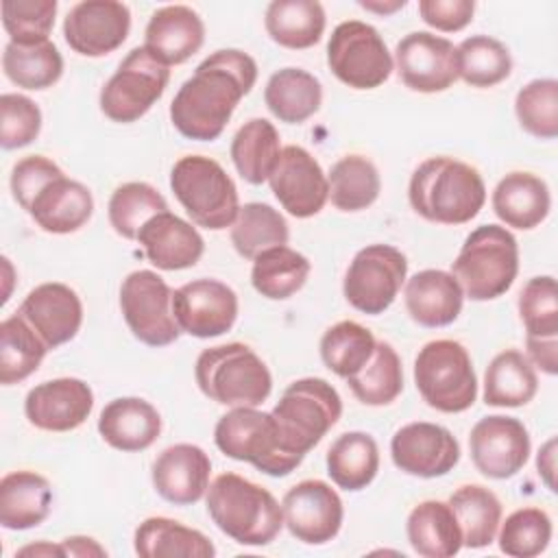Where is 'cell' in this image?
Masks as SVG:
<instances>
[{"mask_svg": "<svg viewBox=\"0 0 558 558\" xmlns=\"http://www.w3.org/2000/svg\"><path fill=\"white\" fill-rule=\"evenodd\" d=\"M257 63L238 48H222L203 59L170 102L174 129L196 142L218 140L240 100L255 87Z\"/></svg>", "mask_w": 558, "mask_h": 558, "instance_id": "obj_1", "label": "cell"}, {"mask_svg": "<svg viewBox=\"0 0 558 558\" xmlns=\"http://www.w3.org/2000/svg\"><path fill=\"white\" fill-rule=\"evenodd\" d=\"M412 209L438 225L471 222L486 203V185L477 168L453 157H429L410 177Z\"/></svg>", "mask_w": 558, "mask_h": 558, "instance_id": "obj_2", "label": "cell"}, {"mask_svg": "<svg viewBox=\"0 0 558 558\" xmlns=\"http://www.w3.org/2000/svg\"><path fill=\"white\" fill-rule=\"evenodd\" d=\"M205 504L216 527L240 545H268L283 527V512L272 493L238 473H220L209 484Z\"/></svg>", "mask_w": 558, "mask_h": 558, "instance_id": "obj_3", "label": "cell"}, {"mask_svg": "<svg viewBox=\"0 0 558 558\" xmlns=\"http://www.w3.org/2000/svg\"><path fill=\"white\" fill-rule=\"evenodd\" d=\"M194 377L205 397L229 408H257L272 390L268 366L242 342H227L201 351L194 364Z\"/></svg>", "mask_w": 558, "mask_h": 558, "instance_id": "obj_4", "label": "cell"}, {"mask_svg": "<svg viewBox=\"0 0 558 558\" xmlns=\"http://www.w3.org/2000/svg\"><path fill=\"white\" fill-rule=\"evenodd\" d=\"M517 272L519 244L501 225H482L473 229L451 264V275L471 301H493L506 294L512 288Z\"/></svg>", "mask_w": 558, "mask_h": 558, "instance_id": "obj_5", "label": "cell"}, {"mask_svg": "<svg viewBox=\"0 0 558 558\" xmlns=\"http://www.w3.org/2000/svg\"><path fill=\"white\" fill-rule=\"evenodd\" d=\"M270 414L286 451L303 462L342 416V399L327 379L303 377L283 390Z\"/></svg>", "mask_w": 558, "mask_h": 558, "instance_id": "obj_6", "label": "cell"}, {"mask_svg": "<svg viewBox=\"0 0 558 558\" xmlns=\"http://www.w3.org/2000/svg\"><path fill=\"white\" fill-rule=\"evenodd\" d=\"M170 187L192 222L203 229H227L240 211L233 179L211 157H181L170 170Z\"/></svg>", "mask_w": 558, "mask_h": 558, "instance_id": "obj_7", "label": "cell"}, {"mask_svg": "<svg viewBox=\"0 0 558 558\" xmlns=\"http://www.w3.org/2000/svg\"><path fill=\"white\" fill-rule=\"evenodd\" d=\"M214 442L227 458L248 462L272 477L290 475L301 464L286 451L275 416L257 408H231L222 414L214 427Z\"/></svg>", "mask_w": 558, "mask_h": 558, "instance_id": "obj_8", "label": "cell"}, {"mask_svg": "<svg viewBox=\"0 0 558 558\" xmlns=\"http://www.w3.org/2000/svg\"><path fill=\"white\" fill-rule=\"evenodd\" d=\"M414 384L423 401L445 414L469 410L477 399V377L464 344L440 338L423 344L414 360Z\"/></svg>", "mask_w": 558, "mask_h": 558, "instance_id": "obj_9", "label": "cell"}, {"mask_svg": "<svg viewBox=\"0 0 558 558\" xmlns=\"http://www.w3.org/2000/svg\"><path fill=\"white\" fill-rule=\"evenodd\" d=\"M327 65L333 76L353 89H375L392 74V54L375 26L347 20L327 41Z\"/></svg>", "mask_w": 558, "mask_h": 558, "instance_id": "obj_10", "label": "cell"}, {"mask_svg": "<svg viewBox=\"0 0 558 558\" xmlns=\"http://www.w3.org/2000/svg\"><path fill=\"white\" fill-rule=\"evenodd\" d=\"M168 81V65L157 61L144 46H137L100 89V111L113 122L131 124L163 96Z\"/></svg>", "mask_w": 558, "mask_h": 558, "instance_id": "obj_11", "label": "cell"}, {"mask_svg": "<svg viewBox=\"0 0 558 558\" xmlns=\"http://www.w3.org/2000/svg\"><path fill=\"white\" fill-rule=\"evenodd\" d=\"M408 277V259L392 244H368L351 259L342 292L362 314H384L397 299Z\"/></svg>", "mask_w": 558, "mask_h": 558, "instance_id": "obj_12", "label": "cell"}, {"mask_svg": "<svg viewBox=\"0 0 558 558\" xmlns=\"http://www.w3.org/2000/svg\"><path fill=\"white\" fill-rule=\"evenodd\" d=\"M172 288L153 270H133L120 286V310L131 333L148 347L177 342L181 329L172 312Z\"/></svg>", "mask_w": 558, "mask_h": 558, "instance_id": "obj_13", "label": "cell"}, {"mask_svg": "<svg viewBox=\"0 0 558 558\" xmlns=\"http://www.w3.org/2000/svg\"><path fill=\"white\" fill-rule=\"evenodd\" d=\"M469 449L475 469L484 477L508 480L525 466L532 442L527 427L519 418L493 414L471 427Z\"/></svg>", "mask_w": 558, "mask_h": 558, "instance_id": "obj_14", "label": "cell"}, {"mask_svg": "<svg viewBox=\"0 0 558 558\" xmlns=\"http://www.w3.org/2000/svg\"><path fill=\"white\" fill-rule=\"evenodd\" d=\"M283 525L305 545H325L342 527L344 506L340 495L323 480H303L281 499Z\"/></svg>", "mask_w": 558, "mask_h": 558, "instance_id": "obj_15", "label": "cell"}, {"mask_svg": "<svg viewBox=\"0 0 558 558\" xmlns=\"http://www.w3.org/2000/svg\"><path fill=\"white\" fill-rule=\"evenodd\" d=\"M172 312L181 333L216 338L235 325L238 294L220 279L201 277L172 292Z\"/></svg>", "mask_w": 558, "mask_h": 558, "instance_id": "obj_16", "label": "cell"}, {"mask_svg": "<svg viewBox=\"0 0 558 558\" xmlns=\"http://www.w3.org/2000/svg\"><path fill=\"white\" fill-rule=\"evenodd\" d=\"M392 63L405 87L421 94L449 89L458 81L456 46L434 33H408L395 48Z\"/></svg>", "mask_w": 558, "mask_h": 558, "instance_id": "obj_17", "label": "cell"}, {"mask_svg": "<svg viewBox=\"0 0 558 558\" xmlns=\"http://www.w3.org/2000/svg\"><path fill=\"white\" fill-rule=\"evenodd\" d=\"M279 205L294 218L316 216L329 201V183L320 163L303 146H283L268 177Z\"/></svg>", "mask_w": 558, "mask_h": 558, "instance_id": "obj_18", "label": "cell"}, {"mask_svg": "<svg viewBox=\"0 0 558 558\" xmlns=\"http://www.w3.org/2000/svg\"><path fill=\"white\" fill-rule=\"evenodd\" d=\"M390 458L399 471L432 480L447 475L458 464L460 445L447 427L414 421L395 432L390 440Z\"/></svg>", "mask_w": 558, "mask_h": 558, "instance_id": "obj_19", "label": "cell"}, {"mask_svg": "<svg viewBox=\"0 0 558 558\" xmlns=\"http://www.w3.org/2000/svg\"><path fill=\"white\" fill-rule=\"evenodd\" d=\"M131 31V11L116 0H83L63 20L68 46L83 57H105L118 50Z\"/></svg>", "mask_w": 558, "mask_h": 558, "instance_id": "obj_20", "label": "cell"}, {"mask_svg": "<svg viewBox=\"0 0 558 558\" xmlns=\"http://www.w3.org/2000/svg\"><path fill=\"white\" fill-rule=\"evenodd\" d=\"M94 410V392L78 377H57L28 390L24 414L31 425L44 432H72Z\"/></svg>", "mask_w": 558, "mask_h": 558, "instance_id": "obj_21", "label": "cell"}, {"mask_svg": "<svg viewBox=\"0 0 558 558\" xmlns=\"http://www.w3.org/2000/svg\"><path fill=\"white\" fill-rule=\"evenodd\" d=\"M17 314L39 333L48 349L70 342L83 325V303L78 294L59 281L33 288L20 303Z\"/></svg>", "mask_w": 558, "mask_h": 558, "instance_id": "obj_22", "label": "cell"}, {"mask_svg": "<svg viewBox=\"0 0 558 558\" xmlns=\"http://www.w3.org/2000/svg\"><path fill=\"white\" fill-rule=\"evenodd\" d=\"M209 456L192 442L166 447L150 466V480L157 495L174 506L201 501L209 488Z\"/></svg>", "mask_w": 558, "mask_h": 558, "instance_id": "obj_23", "label": "cell"}, {"mask_svg": "<svg viewBox=\"0 0 558 558\" xmlns=\"http://www.w3.org/2000/svg\"><path fill=\"white\" fill-rule=\"evenodd\" d=\"M24 211L48 233H74L92 218L94 196L87 185L61 172L37 190Z\"/></svg>", "mask_w": 558, "mask_h": 558, "instance_id": "obj_24", "label": "cell"}, {"mask_svg": "<svg viewBox=\"0 0 558 558\" xmlns=\"http://www.w3.org/2000/svg\"><path fill=\"white\" fill-rule=\"evenodd\" d=\"M205 24L201 15L185 4H166L157 9L144 31V48L163 65L185 63L201 50Z\"/></svg>", "mask_w": 558, "mask_h": 558, "instance_id": "obj_25", "label": "cell"}, {"mask_svg": "<svg viewBox=\"0 0 558 558\" xmlns=\"http://www.w3.org/2000/svg\"><path fill=\"white\" fill-rule=\"evenodd\" d=\"M148 262L159 270L192 268L205 253V240L192 222L172 211L153 216L137 233Z\"/></svg>", "mask_w": 558, "mask_h": 558, "instance_id": "obj_26", "label": "cell"}, {"mask_svg": "<svg viewBox=\"0 0 558 558\" xmlns=\"http://www.w3.org/2000/svg\"><path fill=\"white\" fill-rule=\"evenodd\" d=\"M405 310L421 327H447L451 325L464 303V292L458 279L438 268H425L405 279Z\"/></svg>", "mask_w": 558, "mask_h": 558, "instance_id": "obj_27", "label": "cell"}, {"mask_svg": "<svg viewBox=\"0 0 558 558\" xmlns=\"http://www.w3.org/2000/svg\"><path fill=\"white\" fill-rule=\"evenodd\" d=\"M98 434L118 451H144L159 438L161 416L157 408L142 397H120L102 408Z\"/></svg>", "mask_w": 558, "mask_h": 558, "instance_id": "obj_28", "label": "cell"}, {"mask_svg": "<svg viewBox=\"0 0 558 558\" xmlns=\"http://www.w3.org/2000/svg\"><path fill=\"white\" fill-rule=\"evenodd\" d=\"M551 209L547 183L532 172H508L493 190V211L512 229L538 227Z\"/></svg>", "mask_w": 558, "mask_h": 558, "instance_id": "obj_29", "label": "cell"}, {"mask_svg": "<svg viewBox=\"0 0 558 558\" xmlns=\"http://www.w3.org/2000/svg\"><path fill=\"white\" fill-rule=\"evenodd\" d=\"M52 508L50 482L35 471H13L0 480V523L7 530H31Z\"/></svg>", "mask_w": 558, "mask_h": 558, "instance_id": "obj_30", "label": "cell"}, {"mask_svg": "<svg viewBox=\"0 0 558 558\" xmlns=\"http://www.w3.org/2000/svg\"><path fill=\"white\" fill-rule=\"evenodd\" d=\"M135 554L142 558H211L214 543L198 530L168 517L144 519L133 534Z\"/></svg>", "mask_w": 558, "mask_h": 558, "instance_id": "obj_31", "label": "cell"}, {"mask_svg": "<svg viewBox=\"0 0 558 558\" xmlns=\"http://www.w3.org/2000/svg\"><path fill=\"white\" fill-rule=\"evenodd\" d=\"M264 102L268 111L286 124H301L323 105L320 81L303 68H281L270 74Z\"/></svg>", "mask_w": 558, "mask_h": 558, "instance_id": "obj_32", "label": "cell"}, {"mask_svg": "<svg viewBox=\"0 0 558 558\" xmlns=\"http://www.w3.org/2000/svg\"><path fill=\"white\" fill-rule=\"evenodd\" d=\"M405 532L412 549L423 558H451L462 549L460 525L445 501L427 499L414 506Z\"/></svg>", "mask_w": 558, "mask_h": 558, "instance_id": "obj_33", "label": "cell"}, {"mask_svg": "<svg viewBox=\"0 0 558 558\" xmlns=\"http://www.w3.org/2000/svg\"><path fill=\"white\" fill-rule=\"evenodd\" d=\"M325 9L316 0H272L264 15L270 39L290 50H305L325 33Z\"/></svg>", "mask_w": 558, "mask_h": 558, "instance_id": "obj_34", "label": "cell"}, {"mask_svg": "<svg viewBox=\"0 0 558 558\" xmlns=\"http://www.w3.org/2000/svg\"><path fill=\"white\" fill-rule=\"evenodd\" d=\"M538 377L530 360L517 351L506 349L497 353L484 373V403L495 408H521L534 399Z\"/></svg>", "mask_w": 558, "mask_h": 558, "instance_id": "obj_35", "label": "cell"}, {"mask_svg": "<svg viewBox=\"0 0 558 558\" xmlns=\"http://www.w3.org/2000/svg\"><path fill=\"white\" fill-rule=\"evenodd\" d=\"M379 471V447L366 432H344L327 449V473L338 488L362 490Z\"/></svg>", "mask_w": 558, "mask_h": 558, "instance_id": "obj_36", "label": "cell"}, {"mask_svg": "<svg viewBox=\"0 0 558 558\" xmlns=\"http://www.w3.org/2000/svg\"><path fill=\"white\" fill-rule=\"evenodd\" d=\"M449 508L462 532V547L482 549L497 536L501 523L499 497L480 484H464L449 497Z\"/></svg>", "mask_w": 558, "mask_h": 558, "instance_id": "obj_37", "label": "cell"}, {"mask_svg": "<svg viewBox=\"0 0 558 558\" xmlns=\"http://www.w3.org/2000/svg\"><path fill=\"white\" fill-rule=\"evenodd\" d=\"M279 153V133L266 118H251L235 131L231 140V161L238 174L251 185H262L268 181Z\"/></svg>", "mask_w": 558, "mask_h": 558, "instance_id": "obj_38", "label": "cell"}, {"mask_svg": "<svg viewBox=\"0 0 558 558\" xmlns=\"http://www.w3.org/2000/svg\"><path fill=\"white\" fill-rule=\"evenodd\" d=\"M310 270V259L283 244L268 248L253 259L251 283L262 296L270 301H283L305 286Z\"/></svg>", "mask_w": 558, "mask_h": 558, "instance_id": "obj_39", "label": "cell"}, {"mask_svg": "<svg viewBox=\"0 0 558 558\" xmlns=\"http://www.w3.org/2000/svg\"><path fill=\"white\" fill-rule=\"evenodd\" d=\"M50 349L15 312L0 323V384L11 386L31 377Z\"/></svg>", "mask_w": 558, "mask_h": 558, "instance_id": "obj_40", "label": "cell"}, {"mask_svg": "<svg viewBox=\"0 0 558 558\" xmlns=\"http://www.w3.org/2000/svg\"><path fill=\"white\" fill-rule=\"evenodd\" d=\"M2 70L17 87L48 89L63 74V57L50 39L39 44L9 41L2 52Z\"/></svg>", "mask_w": 558, "mask_h": 558, "instance_id": "obj_41", "label": "cell"}, {"mask_svg": "<svg viewBox=\"0 0 558 558\" xmlns=\"http://www.w3.org/2000/svg\"><path fill=\"white\" fill-rule=\"evenodd\" d=\"M290 231L286 218L268 203H246L231 225V244L244 259H255L259 253L288 244Z\"/></svg>", "mask_w": 558, "mask_h": 558, "instance_id": "obj_42", "label": "cell"}, {"mask_svg": "<svg viewBox=\"0 0 558 558\" xmlns=\"http://www.w3.org/2000/svg\"><path fill=\"white\" fill-rule=\"evenodd\" d=\"M327 183L331 205L340 211H362L381 192L379 172L364 155H344L338 159L327 174Z\"/></svg>", "mask_w": 558, "mask_h": 558, "instance_id": "obj_43", "label": "cell"}, {"mask_svg": "<svg viewBox=\"0 0 558 558\" xmlns=\"http://www.w3.org/2000/svg\"><path fill=\"white\" fill-rule=\"evenodd\" d=\"M355 399L364 405H388L403 390V368L392 344L379 340L371 360L362 366L360 373L347 379Z\"/></svg>", "mask_w": 558, "mask_h": 558, "instance_id": "obj_44", "label": "cell"}, {"mask_svg": "<svg viewBox=\"0 0 558 558\" xmlns=\"http://www.w3.org/2000/svg\"><path fill=\"white\" fill-rule=\"evenodd\" d=\"M456 70L471 87H493L512 72L510 50L490 35H471L456 46Z\"/></svg>", "mask_w": 558, "mask_h": 558, "instance_id": "obj_45", "label": "cell"}, {"mask_svg": "<svg viewBox=\"0 0 558 558\" xmlns=\"http://www.w3.org/2000/svg\"><path fill=\"white\" fill-rule=\"evenodd\" d=\"M375 342V336L364 325L355 320H340L320 338L323 364L338 377L349 379L371 360Z\"/></svg>", "mask_w": 558, "mask_h": 558, "instance_id": "obj_46", "label": "cell"}, {"mask_svg": "<svg viewBox=\"0 0 558 558\" xmlns=\"http://www.w3.org/2000/svg\"><path fill=\"white\" fill-rule=\"evenodd\" d=\"M161 211H168L166 198L144 181H129L118 185L107 205L113 231L126 240H137L140 229Z\"/></svg>", "mask_w": 558, "mask_h": 558, "instance_id": "obj_47", "label": "cell"}, {"mask_svg": "<svg viewBox=\"0 0 558 558\" xmlns=\"http://www.w3.org/2000/svg\"><path fill=\"white\" fill-rule=\"evenodd\" d=\"M549 541L551 519L545 510L534 506L514 510L497 530L499 549L512 558H534L547 549Z\"/></svg>", "mask_w": 558, "mask_h": 558, "instance_id": "obj_48", "label": "cell"}, {"mask_svg": "<svg viewBox=\"0 0 558 558\" xmlns=\"http://www.w3.org/2000/svg\"><path fill=\"white\" fill-rule=\"evenodd\" d=\"M514 113L523 131L538 140L558 135V81L534 78L517 92Z\"/></svg>", "mask_w": 558, "mask_h": 558, "instance_id": "obj_49", "label": "cell"}, {"mask_svg": "<svg viewBox=\"0 0 558 558\" xmlns=\"http://www.w3.org/2000/svg\"><path fill=\"white\" fill-rule=\"evenodd\" d=\"M519 316L525 336L551 338L558 336V292L551 275L532 277L519 292Z\"/></svg>", "mask_w": 558, "mask_h": 558, "instance_id": "obj_50", "label": "cell"}, {"mask_svg": "<svg viewBox=\"0 0 558 558\" xmlns=\"http://www.w3.org/2000/svg\"><path fill=\"white\" fill-rule=\"evenodd\" d=\"M0 9L9 41L39 44L48 41L59 4L57 0H4Z\"/></svg>", "mask_w": 558, "mask_h": 558, "instance_id": "obj_51", "label": "cell"}, {"mask_svg": "<svg viewBox=\"0 0 558 558\" xmlns=\"http://www.w3.org/2000/svg\"><path fill=\"white\" fill-rule=\"evenodd\" d=\"M41 131V111L35 100L24 94L0 96V146L4 150L24 148L37 140Z\"/></svg>", "mask_w": 558, "mask_h": 558, "instance_id": "obj_52", "label": "cell"}, {"mask_svg": "<svg viewBox=\"0 0 558 558\" xmlns=\"http://www.w3.org/2000/svg\"><path fill=\"white\" fill-rule=\"evenodd\" d=\"M63 170L44 155H28L20 159L11 170V192L22 209L28 207L37 190Z\"/></svg>", "mask_w": 558, "mask_h": 558, "instance_id": "obj_53", "label": "cell"}, {"mask_svg": "<svg viewBox=\"0 0 558 558\" xmlns=\"http://www.w3.org/2000/svg\"><path fill=\"white\" fill-rule=\"evenodd\" d=\"M421 20L442 33L462 31L475 13L473 0H421L418 2Z\"/></svg>", "mask_w": 558, "mask_h": 558, "instance_id": "obj_54", "label": "cell"}, {"mask_svg": "<svg viewBox=\"0 0 558 558\" xmlns=\"http://www.w3.org/2000/svg\"><path fill=\"white\" fill-rule=\"evenodd\" d=\"M525 349H527L525 357L534 368H541L547 375L558 373V336H551V338L525 336Z\"/></svg>", "mask_w": 558, "mask_h": 558, "instance_id": "obj_55", "label": "cell"}, {"mask_svg": "<svg viewBox=\"0 0 558 558\" xmlns=\"http://www.w3.org/2000/svg\"><path fill=\"white\" fill-rule=\"evenodd\" d=\"M536 469L545 486L556 493V438H549L536 456Z\"/></svg>", "mask_w": 558, "mask_h": 558, "instance_id": "obj_56", "label": "cell"}, {"mask_svg": "<svg viewBox=\"0 0 558 558\" xmlns=\"http://www.w3.org/2000/svg\"><path fill=\"white\" fill-rule=\"evenodd\" d=\"M65 556H107L105 547H100L94 538L89 536H68L61 541Z\"/></svg>", "mask_w": 558, "mask_h": 558, "instance_id": "obj_57", "label": "cell"}, {"mask_svg": "<svg viewBox=\"0 0 558 558\" xmlns=\"http://www.w3.org/2000/svg\"><path fill=\"white\" fill-rule=\"evenodd\" d=\"M15 556H65L63 551V545H52V543H33V545H26L22 549L15 551Z\"/></svg>", "mask_w": 558, "mask_h": 558, "instance_id": "obj_58", "label": "cell"}, {"mask_svg": "<svg viewBox=\"0 0 558 558\" xmlns=\"http://www.w3.org/2000/svg\"><path fill=\"white\" fill-rule=\"evenodd\" d=\"M362 9H366V11H373V13H379V15H392L395 11H399V9H403L408 2L405 0H392V2H375V0H362V2H357Z\"/></svg>", "mask_w": 558, "mask_h": 558, "instance_id": "obj_59", "label": "cell"}]
</instances>
